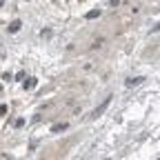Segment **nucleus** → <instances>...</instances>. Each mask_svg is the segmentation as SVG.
Returning a JSON list of instances; mask_svg holds the SVG:
<instances>
[{"instance_id": "obj_1", "label": "nucleus", "mask_w": 160, "mask_h": 160, "mask_svg": "<svg viewBox=\"0 0 160 160\" xmlns=\"http://www.w3.org/2000/svg\"><path fill=\"white\" fill-rule=\"evenodd\" d=\"M109 102H111V96H109V98H105V102H102V105H100V107H98L96 111H93V118H98V116L102 114V111H105V109L109 107Z\"/></svg>"}, {"instance_id": "obj_2", "label": "nucleus", "mask_w": 160, "mask_h": 160, "mask_svg": "<svg viewBox=\"0 0 160 160\" xmlns=\"http://www.w3.org/2000/svg\"><path fill=\"white\" fill-rule=\"evenodd\" d=\"M142 82H145L142 76H136V78H129L127 80V87H138V84H142Z\"/></svg>"}, {"instance_id": "obj_3", "label": "nucleus", "mask_w": 160, "mask_h": 160, "mask_svg": "<svg viewBox=\"0 0 160 160\" xmlns=\"http://www.w3.org/2000/svg\"><path fill=\"white\" fill-rule=\"evenodd\" d=\"M20 27H22L20 20H14L11 25H9V33H18V31H20Z\"/></svg>"}, {"instance_id": "obj_4", "label": "nucleus", "mask_w": 160, "mask_h": 160, "mask_svg": "<svg viewBox=\"0 0 160 160\" xmlns=\"http://www.w3.org/2000/svg\"><path fill=\"white\" fill-rule=\"evenodd\" d=\"M98 16H100V9H93V11L87 14V20H93V18H98Z\"/></svg>"}, {"instance_id": "obj_5", "label": "nucleus", "mask_w": 160, "mask_h": 160, "mask_svg": "<svg viewBox=\"0 0 160 160\" xmlns=\"http://www.w3.org/2000/svg\"><path fill=\"white\" fill-rule=\"evenodd\" d=\"M64 129H67V125H64V122H62V125H53V127H51L53 134H58V131H64Z\"/></svg>"}, {"instance_id": "obj_6", "label": "nucleus", "mask_w": 160, "mask_h": 160, "mask_svg": "<svg viewBox=\"0 0 160 160\" xmlns=\"http://www.w3.org/2000/svg\"><path fill=\"white\" fill-rule=\"evenodd\" d=\"M14 125H16V127H22V125H25V118H18V120L14 122Z\"/></svg>"}, {"instance_id": "obj_7", "label": "nucleus", "mask_w": 160, "mask_h": 160, "mask_svg": "<svg viewBox=\"0 0 160 160\" xmlns=\"http://www.w3.org/2000/svg\"><path fill=\"white\" fill-rule=\"evenodd\" d=\"M36 84V78H29V82H25V87H33Z\"/></svg>"}, {"instance_id": "obj_8", "label": "nucleus", "mask_w": 160, "mask_h": 160, "mask_svg": "<svg viewBox=\"0 0 160 160\" xmlns=\"http://www.w3.org/2000/svg\"><path fill=\"white\" fill-rule=\"evenodd\" d=\"M7 114V105H0V116H5Z\"/></svg>"}, {"instance_id": "obj_9", "label": "nucleus", "mask_w": 160, "mask_h": 160, "mask_svg": "<svg viewBox=\"0 0 160 160\" xmlns=\"http://www.w3.org/2000/svg\"><path fill=\"white\" fill-rule=\"evenodd\" d=\"M0 91H2V87H0Z\"/></svg>"}]
</instances>
